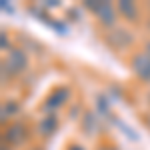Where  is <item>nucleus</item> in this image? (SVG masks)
Returning a JSON list of instances; mask_svg holds the SVG:
<instances>
[{"mask_svg":"<svg viewBox=\"0 0 150 150\" xmlns=\"http://www.w3.org/2000/svg\"><path fill=\"white\" fill-rule=\"evenodd\" d=\"M6 46H8V42H6V34L2 32V50H6Z\"/></svg>","mask_w":150,"mask_h":150,"instance_id":"nucleus-12","label":"nucleus"},{"mask_svg":"<svg viewBox=\"0 0 150 150\" xmlns=\"http://www.w3.org/2000/svg\"><path fill=\"white\" fill-rule=\"evenodd\" d=\"M18 110V106L14 102H8V104H2V120H6V118H10L12 112H16Z\"/></svg>","mask_w":150,"mask_h":150,"instance_id":"nucleus-10","label":"nucleus"},{"mask_svg":"<svg viewBox=\"0 0 150 150\" xmlns=\"http://www.w3.org/2000/svg\"><path fill=\"white\" fill-rule=\"evenodd\" d=\"M106 40H108V44L116 50H124L132 44V34L126 32V30H114V32H110V34L106 36Z\"/></svg>","mask_w":150,"mask_h":150,"instance_id":"nucleus-3","label":"nucleus"},{"mask_svg":"<svg viewBox=\"0 0 150 150\" xmlns=\"http://www.w3.org/2000/svg\"><path fill=\"white\" fill-rule=\"evenodd\" d=\"M146 54H150V40L146 42Z\"/></svg>","mask_w":150,"mask_h":150,"instance_id":"nucleus-15","label":"nucleus"},{"mask_svg":"<svg viewBox=\"0 0 150 150\" xmlns=\"http://www.w3.org/2000/svg\"><path fill=\"white\" fill-rule=\"evenodd\" d=\"M84 128H86V134H94V130H96V120H94V114L86 112V116H84Z\"/></svg>","mask_w":150,"mask_h":150,"instance_id":"nucleus-9","label":"nucleus"},{"mask_svg":"<svg viewBox=\"0 0 150 150\" xmlns=\"http://www.w3.org/2000/svg\"><path fill=\"white\" fill-rule=\"evenodd\" d=\"M58 128V120L54 114H46L42 120H40V124H38V132L42 134V136H50V134H54V130Z\"/></svg>","mask_w":150,"mask_h":150,"instance_id":"nucleus-8","label":"nucleus"},{"mask_svg":"<svg viewBox=\"0 0 150 150\" xmlns=\"http://www.w3.org/2000/svg\"><path fill=\"white\" fill-rule=\"evenodd\" d=\"M118 12L126 18L128 22H138L140 18V12H138V6L130 0H120L118 2Z\"/></svg>","mask_w":150,"mask_h":150,"instance_id":"nucleus-6","label":"nucleus"},{"mask_svg":"<svg viewBox=\"0 0 150 150\" xmlns=\"http://www.w3.org/2000/svg\"><path fill=\"white\" fill-rule=\"evenodd\" d=\"M2 150H6V146H2Z\"/></svg>","mask_w":150,"mask_h":150,"instance_id":"nucleus-17","label":"nucleus"},{"mask_svg":"<svg viewBox=\"0 0 150 150\" xmlns=\"http://www.w3.org/2000/svg\"><path fill=\"white\" fill-rule=\"evenodd\" d=\"M148 28H150V22H148Z\"/></svg>","mask_w":150,"mask_h":150,"instance_id":"nucleus-18","label":"nucleus"},{"mask_svg":"<svg viewBox=\"0 0 150 150\" xmlns=\"http://www.w3.org/2000/svg\"><path fill=\"white\" fill-rule=\"evenodd\" d=\"M68 96H70V90H68V88H58V90H54V92L46 98L44 108H46V110H56L58 106H62V104L68 100Z\"/></svg>","mask_w":150,"mask_h":150,"instance_id":"nucleus-4","label":"nucleus"},{"mask_svg":"<svg viewBox=\"0 0 150 150\" xmlns=\"http://www.w3.org/2000/svg\"><path fill=\"white\" fill-rule=\"evenodd\" d=\"M84 6H86L88 10H92L94 14H96V10H98V8L102 6V2H98V0H86V2H84Z\"/></svg>","mask_w":150,"mask_h":150,"instance_id":"nucleus-11","label":"nucleus"},{"mask_svg":"<svg viewBox=\"0 0 150 150\" xmlns=\"http://www.w3.org/2000/svg\"><path fill=\"white\" fill-rule=\"evenodd\" d=\"M96 16H98V22L104 26H112L116 22V10L110 2H102V6L96 10Z\"/></svg>","mask_w":150,"mask_h":150,"instance_id":"nucleus-5","label":"nucleus"},{"mask_svg":"<svg viewBox=\"0 0 150 150\" xmlns=\"http://www.w3.org/2000/svg\"><path fill=\"white\" fill-rule=\"evenodd\" d=\"M72 150H82V148H80V146H74V148H72Z\"/></svg>","mask_w":150,"mask_h":150,"instance_id":"nucleus-16","label":"nucleus"},{"mask_svg":"<svg viewBox=\"0 0 150 150\" xmlns=\"http://www.w3.org/2000/svg\"><path fill=\"white\" fill-rule=\"evenodd\" d=\"M98 150H116V148H112V146H100Z\"/></svg>","mask_w":150,"mask_h":150,"instance_id":"nucleus-14","label":"nucleus"},{"mask_svg":"<svg viewBox=\"0 0 150 150\" xmlns=\"http://www.w3.org/2000/svg\"><path fill=\"white\" fill-rule=\"evenodd\" d=\"M24 136H26V132H24V126L22 124H14L6 130V134H4V138L8 144L12 146H18V144H22L24 142Z\"/></svg>","mask_w":150,"mask_h":150,"instance_id":"nucleus-7","label":"nucleus"},{"mask_svg":"<svg viewBox=\"0 0 150 150\" xmlns=\"http://www.w3.org/2000/svg\"><path fill=\"white\" fill-rule=\"evenodd\" d=\"M26 66H28L26 52H24L22 48H12L10 52H8V56H6V60H4V64H2V70H4V74L8 72L10 76H16V74L24 72Z\"/></svg>","mask_w":150,"mask_h":150,"instance_id":"nucleus-1","label":"nucleus"},{"mask_svg":"<svg viewBox=\"0 0 150 150\" xmlns=\"http://www.w3.org/2000/svg\"><path fill=\"white\" fill-rule=\"evenodd\" d=\"M46 6H50V8H52V6H58V2H52V0H48Z\"/></svg>","mask_w":150,"mask_h":150,"instance_id":"nucleus-13","label":"nucleus"},{"mask_svg":"<svg viewBox=\"0 0 150 150\" xmlns=\"http://www.w3.org/2000/svg\"><path fill=\"white\" fill-rule=\"evenodd\" d=\"M132 70L140 80L150 82V54H146V52L136 54L132 58Z\"/></svg>","mask_w":150,"mask_h":150,"instance_id":"nucleus-2","label":"nucleus"}]
</instances>
